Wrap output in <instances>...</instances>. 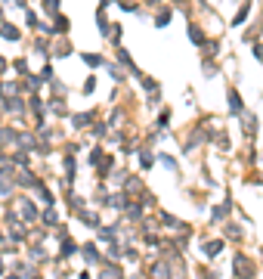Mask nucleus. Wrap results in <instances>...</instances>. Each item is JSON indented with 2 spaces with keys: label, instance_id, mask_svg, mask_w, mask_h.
I'll return each instance as SVG.
<instances>
[{
  "label": "nucleus",
  "instance_id": "0eeeda50",
  "mask_svg": "<svg viewBox=\"0 0 263 279\" xmlns=\"http://www.w3.org/2000/svg\"><path fill=\"white\" fill-rule=\"evenodd\" d=\"M43 3H47L50 9H47V13H56V6H59V0H43Z\"/></svg>",
  "mask_w": 263,
  "mask_h": 279
},
{
  "label": "nucleus",
  "instance_id": "f257e3e1",
  "mask_svg": "<svg viewBox=\"0 0 263 279\" xmlns=\"http://www.w3.org/2000/svg\"><path fill=\"white\" fill-rule=\"evenodd\" d=\"M229 112H232V115H242V112H245V102L238 99L235 90H229Z\"/></svg>",
  "mask_w": 263,
  "mask_h": 279
},
{
  "label": "nucleus",
  "instance_id": "39448f33",
  "mask_svg": "<svg viewBox=\"0 0 263 279\" xmlns=\"http://www.w3.org/2000/svg\"><path fill=\"white\" fill-rule=\"evenodd\" d=\"M223 245H220V242H208V245H204V251H208V254H217V251H220Z\"/></svg>",
  "mask_w": 263,
  "mask_h": 279
},
{
  "label": "nucleus",
  "instance_id": "f03ea898",
  "mask_svg": "<svg viewBox=\"0 0 263 279\" xmlns=\"http://www.w3.org/2000/svg\"><path fill=\"white\" fill-rule=\"evenodd\" d=\"M84 62H87V65H99L102 56H99V53H84Z\"/></svg>",
  "mask_w": 263,
  "mask_h": 279
},
{
  "label": "nucleus",
  "instance_id": "7ed1b4c3",
  "mask_svg": "<svg viewBox=\"0 0 263 279\" xmlns=\"http://www.w3.org/2000/svg\"><path fill=\"white\" fill-rule=\"evenodd\" d=\"M3 38H9V41H19V31H16L13 25H3Z\"/></svg>",
  "mask_w": 263,
  "mask_h": 279
},
{
  "label": "nucleus",
  "instance_id": "20e7f679",
  "mask_svg": "<svg viewBox=\"0 0 263 279\" xmlns=\"http://www.w3.org/2000/svg\"><path fill=\"white\" fill-rule=\"evenodd\" d=\"M189 41H195V44H204V38H201V31H198V28H189Z\"/></svg>",
  "mask_w": 263,
  "mask_h": 279
},
{
  "label": "nucleus",
  "instance_id": "423d86ee",
  "mask_svg": "<svg viewBox=\"0 0 263 279\" xmlns=\"http://www.w3.org/2000/svg\"><path fill=\"white\" fill-rule=\"evenodd\" d=\"M167 22H170V13H161V16L155 19V25H167Z\"/></svg>",
  "mask_w": 263,
  "mask_h": 279
}]
</instances>
